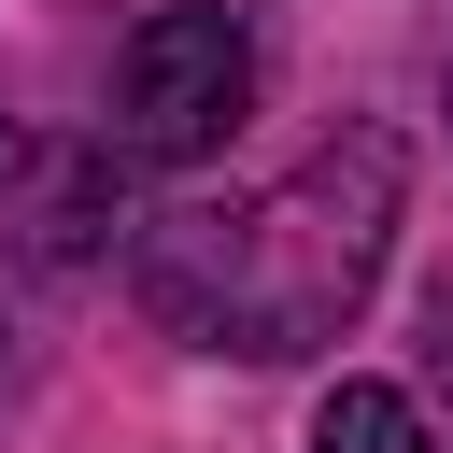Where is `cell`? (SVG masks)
<instances>
[{
	"label": "cell",
	"mask_w": 453,
	"mask_h": 453,
	"mask_svg": "<svg viewBox=\"0 0 453 453\" xmlns=\"http://www.w3.org/2000/svg\"><path fill=\"white\" fill-rule=\"evenodd\" d=\"M311 453H439V439H425V396L411 382H326Z\"/></svg>",
	"instance_id": "cell-3"
},
{
	"label": "cell",
	"mask_w": 453,
	"mask_h": 453,
	"mask_svg": "<svg viewBox=\"0 0 453 453\" xmlns=\"http://www.w3.org/2000/svg\"><path fill=\"white\" fill-rule=\"evenodd\" d=\"M396 255V127H340L326 156H297L255 212H170L142 241V297L198 340V354H326L368 283Z\"/></svg>",
	"instance_id": "cell-1"
},
{
	"label": "cell",
	"mask_w": 453,
	"mask_h": 453,
	"mask_svg": "<svg viewBox=\"0 0 453 453\" xmlns=\"http://www.w3.org/2000/svg\"><path fill=\"white\" fill-rule=\"evenodd\" d=\"M255 113V28L241 0H156L113 57V142L142 170H198L226 127Z\"/></svg>",
	"instance_id": "cell-2"
},
{
	"label": "cell",
	"mask_w": 453,
	"mask_h": 453,
	"mask_svg": "<svg viewBox=\"0 0 453 453\" xmlns=\"http://www.w3.org/2000/svg\"><path fill=\"white\" fill-rule=\"evenodd\" d=\"M439 368H453V311H439Z\"/></svg>",
	"instance_id": "cell-5"
},
{
	"label": "cell",
	"mask_w": 453,
	"mask_h": 453,
	"mask_svg": "<svg viewBox=\"0 0 453 453\" xmlns=\"http://www.w3.org/2000/svg\"><path fill=\"white\" fill-rule=\"evenodd\" d=\"M14 170H28V127H14V113H0V184H14Z\"/></svg>",
	"instance_id": "cell-4"
}]
</instances>
